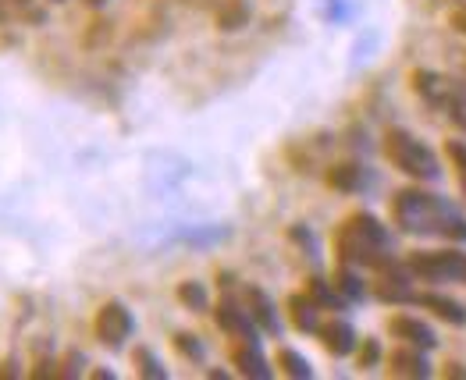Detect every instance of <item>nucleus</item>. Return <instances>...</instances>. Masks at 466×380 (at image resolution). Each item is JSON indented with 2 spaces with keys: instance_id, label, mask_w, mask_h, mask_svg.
I'll use <instances>...</instances> for the list:
<instances>
[{
  "instance_id": "1",
  "label": "nucleus",
  "mask_w": 466,
  "mask_h": 380,
  "mask_svg": "<svg viewBox=\"0 0 466 380\" xmlns=\"http://www.w3.org/2000/svg\"><path fill=\"white\" fill-rule=\"evenodd\" d=\"M389 231L370 214H352L335 231V253L350 266H389Z\"/></svg>"
},
{
  "instance_id": "2",
  "label": "nucleus",
  "mask_w": 466,
  "mask_h": 380,
  "mask_svg": "<svg viewBox=\"0 0 466 380\" xmlns=\"http://www.w3.org/2000/svg\"><path fill=\"white\" fill-rule=\"evenodd\" d=\"M391 214H395V225L402 231H434L431 225H438L441 235H452V238H466L463 221L434 195V192L420 189H406L391 199Z\"/></svg>"
},
{
  "instance_id": "3",
  "label": "nucleus",
  "mask_w": 466,
  "mask_h": 380,
  "mask_svg": "<svg viewBox=\"0 0 466 380\" xmlns=\"http://www.w3.org/2000/svg\"><path fill=\"white\" fill-rule=\"evenodd\" d=\"M385 156L402 175H410L417 182H434L441 175L434 150H431L428 143H420L417 135H410L406 128H391L389 135H385Z\"/></svg>"
},
{
  "instance_id": "4",
  "label": "nucleus",
  "mask_w": 466,
  "mask_h": 380,
  "mask_svg": "<svg viewBox=\"0 0 466 380\" xmlns=\"http://www.w3.org/2000/svg\"><path fill=\"white\" fill-rule=\"evenodd\" d=\"M406 270L420 281H463L466 285V253L460 249H417L410 253Z\"/></svg>"
},
{
  "instance_id": "5",
  "label": "nucleus",
  "mask_w": 466,
  "mask_h": 380,
  "mask_svg": "<svg viewBox=\"0 0 466 380\" xmlns=\"http://www.w3.org/2000/svg\"><path fill=\"white\" fill-rule=\"evenodd\" d=\"M93 331H96V338L100 345H107V348H121V345L132 338V331H136V316H132V309L125 303H104L96 309V316H93Z\"/></svg>"
},
{
  "instance_id": "6",
  "label": "nucleus",
  "mask_w": 466,
  "mask_h": 380,
  "mask_svg": "<svg viewBox=\"0 0 466 380\" xmlns=\"http://www.w3.org/2000/svg\"><path fill=\"white\" fill-rule=\"evenodd\" d=\"M214 320H218V327H221L228 338H235V342H260V338H257V335H260L257 320L249 316V309L235 305L232 299L218 303V309H214Z\"/></svg>"
},
{
  "instance_id": "7",
  "label": "nucleus",
  "mask_w": 466,
  "mask_h": 380,
  "mask_svg": "<svg viewBox=\"0 0 466 380\" xmlns=\"http://www.w3.org/2000/svg\"><path fill=\"white\" fill-rule=\"evenodd\" d=\"M242 299H246V309H249V316L257 320V327H260L264 335H271V338H281V316H278V309H274L271 295H268L264 288L249 285V288L242 292Z\"/></svg>"
},
{
  "instance_id": "8",
  "label": "nucleus",
  "mask_w": 466,
  "mask_h": 380,
  "mask_svg": "<svg viewBox=\"0 0 466 380\" xmlns=\"http://www.w3.org/2000/svg\"><path fill=\"white\" fill-rule=\"evenodd\" d=\"M389 331L391 338H399L402 345H417V348H434L438 338H434V331H431L428 324L420 320V316H410V313H395L389 320Z\"/></svg>"
},
{
  "instance_id": "9",
  "label": "nucleus",
  "mask_w": 466,
  "mask_h": 380,
  "mask_svg": "<svg viewBox=\"0 0 466 380\" xmlns=\"http://www.w3.org/2000/svg\"><path fill=\"white\" fill-rule=\"evenodd\" d=\"M391 377H431V363L424 359V348L417 345H399L389 355Z\"/></svg>"
},
{
  "instance_id": "10",
  "label": "nucleus",
  "mask_w": 466,
  "mask_h": 380,
  "mask_svg": "<svg viewBox=\"0 0 466 380\" xmlns=\"http://www.w3.org/2000/svg\"><path fill=\"white\" fill-rule=\"evenodd\" d=\"M317 338L320 345L331 352V355H350L356 352V331H352L350 320H328L317 327Z\"/></svg>"
},
{
  "instance_id": "11",
  "label": "nucleus",
  "mask_w": 466,
  "mask_h": 380,
  "mask_svg": "<svg viewBox=\"0 0 466 380\" xmlns=\"http://www.w3.org/2000/svg\"><path fill=\"white\" fill-rule=\"evenodd\" d=\"M285 309H289V320H292V327L299 331V335H317V327H320V309L313 303L307 292H292L289 299H285Z\"/></svg>"
},
{
  "instance_id": "12",
  "label": "nucleus",
  "mask_w": 466,
  "mask_h": 380,
  "mask_svg": "<svg viewBox=\"0 0 466 380\" xmlns=\"http://www.w3.org/2000/svg\"><path fill=\"white\" fill-rule=\"evenodd\" d=\"M232 363L238 366V374H242V377H253V380L271 377V366H268V359L260 355V345L257 342H235L232 345Z\"/></svg>"
},
{
  "instance_id": "13",
  "label": "nucleus",
  "mask_w": 466,
  "mask_h": 380,
  "mask_svg": "<svg viewBox=\"0 0 466 380\" xmlns=\"http://www.w3.org/2000/svg\"><path fill=\"white\" fill-rule=\"evenodd\" d=\"M413 303L420 305V309H431L438 320H445V324H466V309L463 303H456V299H449V295H441V292H420V295H413Z\"/></svg>"
},
{
  "instance_id": "14",
  "label": "nucleus",
  "mask_w": 466,
  "mask_h": 380,
  "mask_svg": "<svg viewBox=\"0 0 466 380\" xmlns=\"http://www.w3.org/2000/svg\"><path fill=\"white\" fill-rule=\"evenodd\" d=\"M307 295L317 303V309H346V305H350V299H346L335 285H328L324 277H310V281H307Z\"/></svg>"
},
{
  "instance_id": "15",
  "label": "nucleus",
  "mask_w": 466,
  "mask_h": 380,
  "mask_svg": "<svg viewBox=\"0 0 466 380\" xmlns=\"http://www.w3.org/2000/svg\"><path fill=\"white\" fill-rule=\"evenodd\" d=\"M274 366L285 374V377L292 380H310L313 377V366L307 355H299L296 348H278V355H274Z\"/></svg>"
},
{
  "instance_id": "16",
  "label": "nucleus",
  "mask_w": 466,
  "mask_h": 380,
  "mask_svg": "<svg viewBox=\"0 0 466 380\" xmlns=\"http://www.w3.org/2000/svg\"><path fill=\"white\" fill-rule=\"evenodd\" d=\"M328 185L339 192H356L363 185V171H360L356 164H335V167L328 171Z\"/></svg>"
},
{
  "instance_id": "17",
  "label": "nucleus",
  "mask_w": 466,
  "mask_h": 380,
  "mask_svg": "<svg viewBox=\"0 0 466 380\" xmlns=\"http://www.w3.org/2000/svg\"><path fill=\"white\" fill-rule=\"evenodd\" d=\"M132 363H136V374L147 380H167V370H164V363L154 355V348H147V345H139L136 352H132Z\"/></svg>"
},
{
  "instance_id": "18",
  "label": "nucleus",
  "mask_w": 466,
  "mask_h": 380,
  "mask_svg": "<svg viewBox=\"0 0 466 380\" xmlns=\"http://www.w3.org/2000/svg\"><path fill=\"white\" fill-rule=\"evenodd\" d=\"M175 295H178V303L186 305V309H193V313H207V305H210V295H207V288L199 281H178Z\"/></svg>"
},
{
  "instance_id": "19",
  "label": "nucleus",
  "mask_w": 466,
  "mask_h": 380,
  "mask_svg": "<svg viewBox=\"0 0 466 380\" xmlns=\"http://www.w3.org/2000/svg\"><path fill=\"white\" fill-rule=\"evenodd\" d=\"M331 285H335V288H339V292H342L350 303H352V299H363V295H367V288H363L360 274H356L350 264H342L339 270H335V281H331Z\"/></svg>"
},
{
  "instance_id": "20",
  "label": "nucleus",
  "mask_w": 466,
  "mask_h": 380,
  "mask_svg": "<svg viewBox=\"0 0 466 380\" xmlns=\"http://www.w3.org/2000/svg\"><path fill=\"white\" fill-rule=\"evenodd\" d=\"M246 22H249V11H246V4H238V0L225 4V7H221V15H218V25H221L225 33H235V29H242Z\"/></svg>"
},
{
  "instance_id": "21",
  "label": "nucleus",
  "mask_w": 466,
  "mask_h": 380,
  "mask_svg": "<svg viewBox=\"0 0 466 380\" xmlns=\"http://www.w3.org/2000/svg\"><path fill=\"white\" fill-rule=\"evenodd\" d=\"M171 345H175V352H178L182 359H189V363H203V355H207V352H203V342H199L196 335H186V331L175 335Z\"/></svg>"
},
{
  "instance_id": "22",
  "label": "nucleus",
  "mask_w": 466,
  "mask_h": 380,
  "mask_svg": "<svg viewBox=\"0 0 466 380\" xmlns=\"http://www.w3.org/2000/svg\"><path fill=\"white\" fill-rule=\"evenodd\" d=\"M445 153H449V160H452V171H456L460 185L466 189V146H463V143H449V146H445Z\"/></svg>"
},
{
  "instance_id": "23",
  "label": "nucleus",
  "mask_w": 466,
  "mask_h": 380,
  "mask_svg": "<svg viewBox=\"0 0 466 380\" xmlns=\"http://www.w3.org/2000/svg\"><path fill=\"white\" fill-rule=\"evenodd\" d=\"M356 359H360V366H363V370L378 366V359H381V345L374 342V338H363L360 352H356Z\"/></svg>"
},
{
  "instance_id": "24",
  "label": "nucleus",
  "mask_w": 466,
  "mask_h": 380,
  "mask_svg": "<svg viewBox=\"0 0 466 380\" xmlns=\"http://www.w3.org/2000/svg\"><path fill=\"white\" fill-rule=\"evenodd\" d=\"M65 366H68V370H61V377H78V374H82V355H78V352H68Z\"/></svg>"
},
{
  "instance_id": "25",
  "label": "nucleus",
  "mask_w": 466,
  "mask_h": 380,
  "mask_svg": "<svg viewBox=\"0 0 466 380\" xmlns=\"http://www.w3.org/2000/svg\"><path fill=\"white\" fill-rule=\"evenodd\" d=\"M445 377H460V380H466V370H463V363H449L445 370H441Z\"/></svg>"
},
{
  "instance_id": "26",
  "label": "nucleus",
  "mask_w": 466,
  "mask_h": 380,
  "mask_svg": "<svg viewBox=\"0 0 466 380\" xmlns=\"http://www.w3.org/2000/svg\"><path fill=\"white\" fill-rule=\"evenodd\" d=\"M0 377H18V363H15V359H4V366H0Z\"/></svg>"
},
{
  "instance_id": "27",
  "label": "nucleus",
  "mask_w": 466,
  "mask_h": 380,
  "mask_svg": "<svg viewBox=\"0 0 466 380\" xmlns=\"http://www.w3.org/2000/svg\"><path fill=\"white\" fill-rule=\"evenodd\" d=\"M452 25H456V29H460V33L466 36V7H460V11L452 15Z\"/></svg>"
},
{
  "instance_id": "28",
  "label": "nucleus",
  "mask_w": 466,
  "mask_h": 380,
  "mask_svg": "<svg viewBox=\"0 0 466 380\" xmlns=\"http://www.w3.org/2000/svg\"><path fill=\"white\" fill-rule=\"evenodd\" d=\"M93 377H96V380H115V374H111V370H93Z\"/></svg>"
},
{
  "instance_id": "29",
  "label": "nucleus",
  "mask_w": 466,
  "mask_h": 380,
  "mask_svg": "<svg viewBox=\"0 0 466 380\" xmlns=\"http://www.w3.org/2000/svg\"><path fill=\"white\" fill-rule=\"evenodd\" d=\"M86 4H89V7H100V4H107V0H86Z\"/></svg>"
},
{
  "instance_id": "30",
  "label": "nucleus",
  "mask_w": 466,
  "mask_h": 380,
  "mask_svg": "<svg viewBox=\"0 0 466 380\" xmlns=\"http://www.w3.org/2000/svg\"><path fill=\"white\" fill-rule=\"evenodd\" d=\"M54 4H65V0H54Z\"/></svg>"
},
{
  "instance_id": "31",
  "label": "nucleus",
  "mask_w": 466,
  "mask_h": 380,
  "mask_svg": "<svg viewBox=\"0 0 466 380\" xmlns=\"http://www.w3.org/2000/svg\"><path fill=\"white\" fill-rule=\"evenodd\" d=\"M18 4H25V0H18Z\"/></svg>"
}]
</instances>
